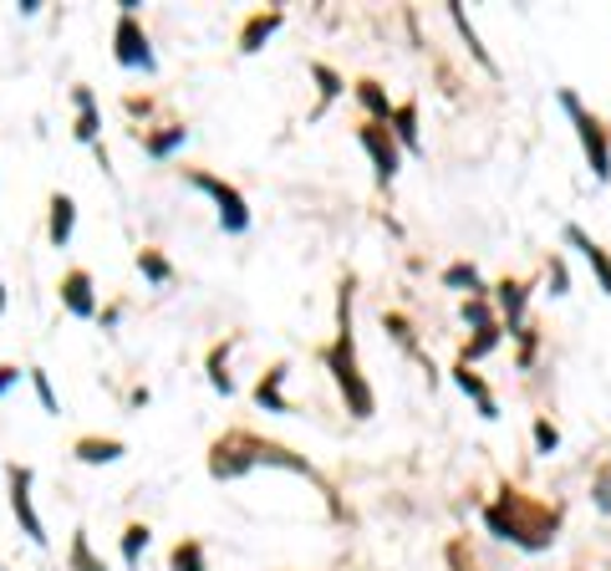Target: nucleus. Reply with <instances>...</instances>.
I'll list each match as a JSON object with an SVG mask.
<instances>
[{"label": "nucleus", "instance_id": "nucleus-5", "mask_svg": "<svg viewBox=\"0 0 611 571\" xmlns=\"http://www.w3.org/2000/svg\"><path fill=\"white\" fill-rule=\"evenodd\" d=\"M189 185H194L199 194H209V200H215L225 236H245V230H250V204H245V194H240V189L225 185L219 174H204V168H189Z\"/></svg>", "mask_w": 611, "mask_h": 571}, {"label": "nucleus", "instance_id": "nucleus-13", "mask_svg": "<svg viewBox=\"0 0 611 571\" xmlns=\"http://www.w3.org/2000/svg\"><path fill=\"white\" fill-rule=\"evenodd\" d=\"M72 230H77V204H72V194H51V225H47L51 245L62 251L66 240H72Z\"/></svg>", "mask_w": 611, "mask_h": 571}, {"label": "nucleus", "instance_id": "nucleus-11", "mask_svg": "<svg viewBox=\"0 0 611 571\" xmlns=\"http://www.w3.org/2000/svg\"><path fill=\"white\" fill-rule=\"evenodd\" d=\"M495 302H499V312H505V327H510V337L525 327V306H530V286L525 281H505L495 286Z\"/></svg>", "mask_w": 611, "mask_h": 571}, {"label": "nucleus", "instance_id": "nucleus-38", "mask_svg": "<svg viewBox=\"0 0 611 571\" xmlns=\"http://www.w3.org/2000/svg\"><path fill=\"white\" fill-rule=\"evenodd\" d=\"M0 312H5V286H0Z\"/></svg>", "mask_w": 611, "mask_h": 571}, {"label": "nucleus", "instance_id": "nucleus-33", "mask_svg": "<svg viewBox=\"0 0 611 571\" xmlns=\"http://www.w3.org/2000/svg\"><path fill=\"white\" fill-rule=\"evenodd\" d=\"M31 383H36V398H41V408L47 414H62V404H56V393H51V378L41 368H31Z\"/></svg>", "mask_w": 611, "mask_h": 571}, {"label": "nucleus", "instance_id": "nucleus-16", "mask_svg": "<svg viewBox=\"0 0 611 571\" xmlns=\"http://www.w3.org/2000/svg\"><path fill=\"white\" fill-rule=\"evenodd\" d=\"M454 383H459L463 393H469V398L480 404V419H499V404L489 398V388H484V378H474V372H469V368L459 363V368H454Z\"/></svg>", "mask_w": 611, "mask_h": 571}, {"label": "nucleus", "instance_id": "nucleus-21", "mask_svg": "<svg viewBox=\"0 0 611 571\" xmlns=\"http://www.w3.org/2000/svg\"><path fill=\"white\" fill-rule=\"evenodd\" d=\"M499 337H505V327H499V321H495V327H480V332H474V342L463 347V357H459V363H463V368H469V363H480V357H489V353H495V347H499Z\"/></svg>", "mask_w": 611, "mask_h": 571}, {"label": "nucleus", "instance_id": "nucleus-17", "mask_svg": "<svg viewBox=\"0 0 611 571\" xmlns=\"http://www.w3.org/2000/svg\"><path fill=\"white\" fill-rule=\"evenodd\" d=\"M72 102H77V138H82V143H98L102 118H98V102H92V92H87V87H77V92H72Z\"/></svg>", "mask_w": 611, "mask_h": 571}, {"label": "nucleus", "instance_id": "nucleus-18", "mask_svg": "<svg viewBox=\"0 0 611 571\" xmlns=\"http://www.w3.org/2000/svg\"><path fill=\"white\" fill-rule=\"evenodd\" d=\"M357 98H362V107H367V118H372V123L393 118V102H387V92H382L372 77H362V83H357Z\"/></svg>", "mask_w": 611, "mask_h": 571}, {"label": "nucleus", "instance_id": "nucleus-9", "mask_svg": "<svg viewBox=\"0 0 611 571\" xmlns=\"http://www.w3.org/2000/svg\"><path fill=\"white\" fill-rule=\"evenodd\" d=\"M62 306L72 317H98V296H92V276L87 270H66L62 276Z\"/></svg>", "mask_w": 611, "mask_h": 571}, {"label": "nucleus", "instance_id": "nucleus-26", "mask_svg": "<svg viewBox=\"0 0 611 571\" xmlns=\"http://www.w3.org/2000/svg\"><path fill=\"white\" fill-rule=\"evenodd\" d=\"M149 525H138L132 521L128 531H123V561H128V567H138V561H143V551H149Z\"/></svg>", "mask_w": 611, "mask_h": 571}, {"label": "nucleus", "instance_id": "nucleus-37", "mask_svg": "<svg viewBox=\"0 0 611 571\" xmlns=\"http://www.w3.org/2000/svg\"><path fill=\"white\" fill-rule=\"evenodd\" d=\"M382 321L393 327V337L403 342V347H413V332H408V321H403V317H382Z\"/></svg>", "mask_w": 611, "mask_h": 571}, {"label": "nucleus", "instance_id": "nucleus-27", "mask_svg": "<svg viewBox=\"0 0 611 571\" xmlns=\"http://www.w3.org/2000/svg\"><path fill=\"white\" fill-rule=\"evenodd\" d=\"M311 77L321 83V107H316V113H327V102L342 98V77H336V72H331L327 62H311Z\"/></svg>", "mask_w": 611, "mask_h": 571}, {"label": "nucleus", "instance_id": "nucleus-8", "mask_svg": "<svg viewBox=\"0 0 611 571\" xmlns=\"http://www.w3.org/2000/svg\"><path fill=\"white\" fill-rule=\"evenodd\" d=\"M31 465H11V510H16V521L21 531L36 541V546H47V525H41V516H36V505H31Z\"/></svg>", "mask_w": 611, "mask_h": 571}, {"label": "nucleus", "instance_id": "nucleus-29", "mask_svg": "<svg viewBox=\"0 0 611 571\" xmlns=\"http://www.w3.org/2000/svg\"><path fill=\"white\" fill-rule=\"evenodd\" d=\"M138 270H143V276H149L153 286H164L168 276H174V266H168V261H164L158 251H138Z\"/></svg>", "mask_w": 611, "mask_h": 571}, {"label": "nucleus", "instance_id": "nucleus-36", "mask_svg": "<svg viewBox=\"0 0 611 571\" xmlns=\"http://www.w3.org/2000/svg\"><path fill=\"white\" fill-rule=\"evenodd\" d=\"M21 383V368H11V363H0V398L11 393V388Z\"/></svg>", "mask_w": 611, "mask_h": 571}, {"label": "nucleus", "instance_id": "nucleus-35", "mask_svg": "<svg viewBox=\"0 0 611 571\" xmlns=\"http://www.w3.org/2000/svg\"><path fill=\"white\" fill-rule=\"evenodd\" d=\"M565 286H571L565 266H561V261H550V296H565Z\"/></svg>", "mask_w": 611, "mask_h": 571}, {"label": "nucleus", "instance_id": "nucleus-25", "mask_svg": "<svg viewBox=\"0 0 611 571\" xmlns=\"http://www.w3.org/2000/svg\"><path fill=\"white\" fill-rule=\"evenodd\" d=\"M448 16H454V26H459V36L469 41V51H474V62H480L484 72H495V62H489V51L480 47V31L469 26V16H463V5H448Z\"/></svg>", "mask_w": 611, "mask_h": 571}, {"label": "nucleus", "instance_id": "nucleus-23", "mask_svg": "<svg viewBox=\"0 0 611 571\" xmlns=\"http://www.w3.org/2000/svg\"><path fill=\"white\" fill-rule=\"evenodd\" d=\"M66 567H72V571H107L98 556H92V541H87V531H72V551H66Z\"/></svg>", "mask_w": 611, "mask_h": 571}, {"label": "nucleus", "instance_id": "nucleus-20", "mask_svg": "<svg viewBox=\"0 0 611 571\" xmlns=\"http://www.w3.org/2000/svg\"><path fill=\"white\" fill-rule=\"evenodd\" d=\"M444 286H448V291H469V296H484L480 270L469 266V261H454V266L444 270Z\"/></svg>", "mask_w": 611, "mask_h": 571}, {"label": "nucleus", "instance_id": "nucleus-6", "mask_svg": "<svg viewBox=\"0 0 611 571\" xmlns=\"http://www.w3.org/2000/svg\"><path fill=\"white\" fill-rule=\"evenodd\" d=\"M117 67H128V72H153L158 62H153V47H149V36H143V26H138V11H123L117 16Z\"/></svg>", "mask_w": 611, "mask_h": 571}, {"label": "nucleus", "instance_id": "nucleus-3", "mask_svg": "<svg viewBox=\"0 0 611 571\" xmlns=\"http://www.w3.org/2000/svg\"><path fill=\"white\" fill-rule=\"evenodd\" d=\"M321 363H327V372L336 378V388H342L352 419H372V414H378V393H372V383L362 378V363H357V337H352V286H342V332H336V342L321 353Z\"/></svg>", "mask_w": 611, "mask_h": 571}, {"label": "nucleus", "instance_id": "nucleus-7", "mask_svg": "<svg viewBox=\"0 0 611 571\" xmlns=\"http://www.w3.org/2000/svg\"><path fill=\"white\" fill-rule=\"evenodd\" d=\"M357 138H362V149L372 153V168H378V185H393L397 168H403V149H397V138L387 123H372L367 118L362 128H357Z\"/></svg>", "mask_w": 611, "mask_h": 571}, {"label": "nucleus", "instance_id": "nucleus-12", "mask_svg": "<svg viewBox=\"0 0 611 571\" xmlns=\"http://www.w3.org/2000/svg\"><path fill=\"white\" fill-rule=\"evenodd\" d=\"M285 378H291V368H285V363H276V368L260 378V388H255V404H260L265 414H291V404H285Z\"/></svg>", "mask_w": 611, "mask_h": 571}, {"label": "nucleus", "instance_id": "nucleus-34", "mask_svg": "<svg viewBox=\"0 0 611 571\" xmlns=\"http://www.w3.org/2000/svg\"><path fill=\"white\" fill-rule=\"evenodd\" d=\"M520 368H530V363H535V332H530V327H520Z\"/></svg>", "mask_w": 611, "mask_h": 571}, {"label": "nucleus", "instance_id": "nucleus-32", "mask_svg": "<svg viewBox=\"0 0 611 571\" xmlns=\"http://www.w3.org/2000/svg\"><path fill=\"white\" fill-rule=\"evenodd\" d=\"M209 383H215L219 393H225V398L234 393V378L225 372V347H215V357H209Z\"/></svg>", "mask_w": 611, "mask_h": 571}, {"label": "nucleus", "instance_id": "nucleus-4", "mask_svg": "<svg viewBox=\"0 0 611 571\" xmlns=\"http://www.w3.org/2000/svg\"><path fill=\"white\" fill-rule=\"evenodd\" d=\"M561 107H565V118L576 123V138H581V149H586L591 179H596V185H607V179H611V134H607V123L596 118V113H586L571 87L561 92Z\"/></svg>", "mask_w": 611, "mask_h": 571}, {"label": "nucleus", "instance_id": "nucleus-10", "mask_svg": "<svg viewBox=\"0 0 611 571\" xmlns=\"http://www.w3.org/2000/svg\"><path fill=\"white\" fill-rule=\"evenodd\" d=\"M565 240L576 245V251H581V261H586V266H591V276H596V281H601V291H607V296H611V255L601 251V245H596V240L586 236L581 225H565Z\"/></svg>", "mask_w": 611, "mask_h": 571}, {"label": "nucleus", "instance_id": "nucleus-1", "mask_svg": "<svg viewBox=\"0 0 611 571\" xmlns=\"http://www.w3.org/2000/svg\"><path fill=\"white\" fill-rule=\"evenodd\" d=\"M484 525H489V536L510 541L520 551H546L561 531V510L546 500H530L525 490H505L495 505H484Z\"/></svg>", "mask_w": 611, "mask_h": 571}, {"label": "nucleus", "instance_id": "nucleus-19", "mask_svg": "<svg viewBox=\"0 0 611 571\" xmlns=\"http://www.w3.org/2000/svg\"><path fill=\"white\" fill-rule=\"evenodd\" d=\"M77 459H87V465H113V459H123V444L117 439H77Z\"/></svg>", "mask_w": 611, "mask_h": 571}, {"label": "nucleus", "instance_id": "nucleus-28", "mask_svg": "<svg viewBox=\"0 0 611 571\" xmlns=\"http://www.w3.org/2000/svg\"><path fill=\"white\" fill-rule=\"evenodd\" d=\"M591 505L601 510V516H611V459L591 474Z\"/></svg>", "mask_w": 611, "mask_h": 571}, {"label": "nucleus", "instance_id": "nucleus-24", "mask_svg": "<svg viewBox=\"0 0 611 571\" xmlns=\"http://www.w3.org/2000/svg\"><path fill=\"white\" fill-rule=\"evenodd\" d=\"M168 567L174 571H209V561H204V546H199V541H179V546L168 551Z\"/></svg>", "mask_w": 611, "mask_h": 571}, {"label": "nucleus", "instance_id": "nucleus-14", "mask_svg": "<svg viewBox=\"0 0 611 571\" xmlns=\"http://www.w3.org/2000/svg\"><path fill=\"white\" fill-rule=\"evenodd\" d=\"M281 26H285L281 11H260V16H250V21H245V31H240V51H260L265 41H270V36L281 31Z\"/></svg>", "mask_w": 611, "mask_h": 571}, {"label": "nucleus", "instance_id": "nucleus-22", "mask_svg": "<svg viewBox=\"0 0 611 571\" xmlns=\"http://www.w3.org/2000/svg\"><path fill=\"white\" fill-rule=\"evenodd\" d=\"M183 143H189V128H164V134L143 138V153H149V158H168V153L183 149Z\"/></svg>", "mask_w": 611, "mask_h": 571}, {"label": "nucleus", "instance_id": "nucleus-15", "mask_svg": "<svg viewBox=\"0 0 611 571\" xmlns=\"http://www.w3.org/2000/svg\"><path fill=\"white\" fill-rule=\"evenodd\" d=\"M387 128H393L397 149L423 153V138H418V107H413V102H403V107H393V118H387Z\"/></svg>", "mask_w": 611, "mask_h": 571}, {"label": "nucleus", "instance_id": "nucleus-30", "mask_svg": "<svg viewBox=\"0 0 611 571\" xmlns=\"http://www.w3.org/2000/svg\"><path fill=\"white\" fill-rule=\"evenodd\" d=\"M463 321H469L474 332H480V327H495V317H489V302H484V296H469V302H463Z\"/></svg>", "mask_w": 611, "mask_h": 571}, {"label": "nucleus", "instance_id": "nucleus-31", "mask_svg": "<svg viewBox=\"0 0 611 571\" xmlns=\"http://www.w3.org/2000/svg\"><path fill=\"white\" fill-rule=\"evenodd\" d=\"M535 449H540V454H556V449H561V429H556L550 419H535Z\"/></svg>", "mask_w": 611, "mask_h": 571}, {"label": "nucleus", "instance_id": "nucleus-2", "mask_svg": "<svg viewBox=\"0 0 611 571\" xmlns=\"http://www.w3.org/2000/svg\"><path fill=\"white\" fill-rule=\"evenodd\" d=\"M260 465H276V470L311 474V465H306L301 454L281 449V444H265V439L245 434V429H234V434L215 439V449H209V474H215V480H245V474H250V470H260Z\"/></svg>", "mask_w": 611, "mask_h": 571}]
</instances>
